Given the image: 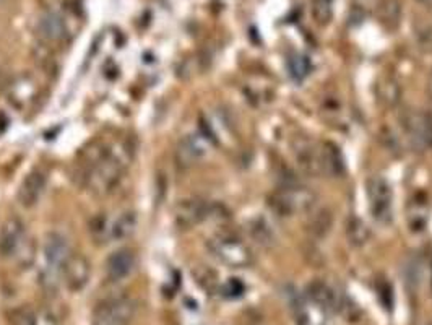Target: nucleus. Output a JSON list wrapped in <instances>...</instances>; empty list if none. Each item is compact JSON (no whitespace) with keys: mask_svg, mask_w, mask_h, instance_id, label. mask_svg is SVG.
<instances>
[{"mask_svg":"<svg viewBox=\"0 0 432 325\" xmlns=\"http://www.w3.org/2000/svg\"><path fill=\"white\" fill-rule=\"evenodd\" d=\"M337 312H339L343 317H347L348 321H358L361 317V309L354 301H351L347 294H338V304H337Z\"/></svg>","mask_w":432,"mask_h":325,"instance_id":"24","label":"nucleus"},{"mask_svg":"<svg viewBox=\"0 0 432 325\" xmlns=\"http://www.w3.org/2000/svg\"><path fill=\"white\" fill-rule=\"evenodd\" d=\"M36 93H38L36 83H34L30 77H20L10 85L9 101L14 106L23 110V107H28L34 100H36Z\"/></svg>","mask_w":432,"mask_h":325,"instance_id":"16","label":"nucleus"},{"mask_svg":"<svg viewBox=\"0 0 432 325\" xmlns=\"http://www.w3.org/2000/svg\"><path fill=\"white\" fill-rule=\"evenodd\" d=\"M130 146L122 140L102 146L90 159L85 171V181L90 192L95 196H107L116 189L130 161Z\"/></svg>","mask_w":432,"mask_h":325,"instance_id":"1","label":"nucleus"},{"mask_svg":"<svg viewBox=\"0 0 432 325\" xmlns=\"http://www.w3.org/2000/svg\"><path fill=\"white\" fill-rule=\"evenodd\" d=\"M210 252L223 264L244 267L251 262V250L243 241L231 235H218L209 241Z\"/></svg>","mask_w":432,"mask_h":325,"instance_id":"4","label":"nucleus"},{"mask_svg":"<svg viewBox=\"0 0 432 325\" xmlns=\"http://www.w3.org/2000/svg\"><path fill=\"white\" fill-rule=\"evenodd\" d=\"M288 70H290V75L295 78L296 82H301V80L306 78L310 73V62L306 55H291L290 60H288Z\"/></svg>","mask_w":432,"mask_h":325,"instance_id":"22","label":"nucleus"},{"mask_svg":"<svg viewBox=\"0 0 432 325\" xmlns=\"http://www.w3.org/2000/svg\"><path fill=\"white\" fill-rule=\"evenodd\" d=\"M367 196L371 201L372 216L382 225H389L394 218V196L391 187L387 181L380 176H374L367 181Z\"/></svg>","mask_w":432,"mask_h":325,"instance_id":"5","label":"nucleus"},{"mask_svg":"<svg viewBox=\"0 0 432 325\" xmlns=\"http://www.w3.org/2000/svg\"><path fill=\"white\" fill-rule=\"evenodd\" d=\"M135 314V304L129 298L106 299L93 312V325H129Z\"/></svg>","mask_w":432,"mask_h":325,"instance_id":"6","label":"nucleus"},{"mask_svg":"<svg viewBox=\"0 0 432 325\" xmlns=\"http://www.w3.org/2000/svg\"><path fill=\"white\" fill-rule=\"evenodd\" d=\"M90 273L91 265L88 259L82 254H70L65 265H63L62 280L65 282L67 288L70 289V292H80V289H83L86 283H88Z\"/></svg>","mask_w":432,"mask_h":325,"instance_id":"11","label":"nucleus"},{"mask_svg":"<svg viewBox=\"0 0 432 325\" xmlns=\"http://www.w3.org/2000/svg\"><path fill=\"white\" fill-rule=\"evenodd\" d=\"M25 239V223L19 216H11L5 221L2 230H0V255L5 259L15 257Z\"/></svg>","mask_w":432,"mask_h":325,"instance_id":"12","label":"nucleus"},{"mask_svg":"<svg viewBox=\"0 0 432 325\" xmlns=\"http://www.w3.org/2000/svg\"><path fill=\"white\" fill-rule=\"evenodd\" d=\"M211 213L210 203L201 198H186L176 205L174 223L179 230H190L205 221Z\"/></svg>","mask_w":432,"mask_h":325,"instance_id":"10","label":"nucleus"},{"mask_svg":"<svg viewBox=\"0 0 432 325\" xmlns=\"http://www.w3.org/2000/svg\"><path fill=\"white\" fill-rule=\"evenodd\" d=\"M43 325H59V324H57L53 317H46V321H44Z\"/></svg>","mask_w":432,"mask_h":325,"instance_id":"29","label":"nucleus"},{"mask_svg":"<svg viewBox=\"0 0 432 325\" xmlns=\"http://www.w3.org/2000/svg\"><path fill=\"white\" fill-rule=\"evenodd\" d=\"M428 93H429V98L432 101V75L429 78V83H428Z\"/></svg>","mask_w":432,"mask_h":325,"instance_id":"30","label":"nucleus"},{"mask_svg":"<svg viewBox=\"0 0 432 325\" xmlns=\"http://www.w3.org/2000/svg\"><path fill=\"white\" fill-rule=\"evenodd\" d=\"M307 298L310 303L319 307L322 311H335L338 304V293L333 292V288L328 287L324 282H314L307 288Z\"/></svg>","mask_w":432,"mask_h":325,"instance_id":"18","label":"nucleus"},{"mask_svg":"<svg viewBox=\"0 0 432 325\" xmlns=\"http://www.w3.org/2000/svg\"><path fill=\"white\" fill-rule=\"evenodd\" d=\"M380 98L385 102H390V105H395L400 98V90L399 85L395 82H385L380 85Z\"/></svg>","mask_w":432,"mask_h":325,"instance_id":"27","label":"nucleus"},{"mask_svg":"<svg viewBox=\"0 0 432 325\" xmlns=\"http://www.w3.org/2000/svg\"><path fill=\"white\" fill-rule=\"evenodd\" d=\"M243 292H244L243 283L236 280V278H231V280L226 283V287H224V294H226L228 298H238V296L243 294Z\"/></svg>","mask_w":432,"mask_h":325,"instance_id":"28","label":"nucleus"},{"mask_svg":"<svg viewBox=\"0 0 432 325\" xmlns=\"http://www.w3.org/2000/svg\"><path fill=\"white\" fill-rule=\"evenodd\" d=\"M38 31L49 43H59L67 36V25L56 11H46L38 20Z\"/></svg>","mask_w":432,"mask_h":325,"instance_id":"15","label":"nucleus"},{"mask_svg":"<svg viewBox=\"0 0 432 325\" xmlns=\"http://www.w3.org/2000/svg\"><path fill=\"white\" fill-rule=\"evenodd\" d=\"M0 2H2V0H0Z\"/></svg>","mask_w":432,"mask_h":325,"instance_id":"31","label":"nucleus"},{"mask_svg":"<svg viewBox=\"0 0 432 325\" xmlns=\"http://www.w3.org/2000/svg\"><path fill=\"white\" fill-rule=\"evenodd\" d=\"M403 130L416 150L432 148V117L421 111H408L401 117Z\"/></svg>","mask_w":432,"mask_h":325,"instance_id":"8","label":"nucleus"},{"mask_svg":"<svg viewBox=\"0 0 432 325\" xmlns=\"http://www.w3.org/2000/svg\"><path fill=\"white\" fill-rule=\"evenodd\" d=\"M372 233L364 221L356 216H351L347 223V238L351 246L354 247H362L371 241Z\"/></svg>","mask_w":432,"mask_h":325,"instance_id":"20","label":"nucleus"},{"mask_svg":"<svg viewBox=\"0 0 432 325\" xmlns=\"http://www.w3.org/2000/svg\"><path fill=\"white\" fill-rule=\"evenodd\" d=\"M137 259L130 249H119L106 260V275L111 282H120L135 270Z\"/></svg>","mask_w":432,"mask_h":325,"instance_id":"14","label":"nucleus"},{"mask_svg":"<svg viewBox=\"0 0 432 325\" xmlns=\"http://www.w3.org/2000/svg\"><path fill=\"white\" fill-rule=\"evenodd\" d=\"M211 140L204 132L187 134L179 142L176 150V159L181 168H192L210 155Z\"/></svg>","mask_w":432,"mask_h":325,"instance_id":"7","label":"nucleus"},{"mask_svg":"<svg viewBox=\"0 0 432 325\" xmlns=\"http://www.w3.org/2000/svg\"><path fill=\"white\" fill-rule=\"evenodd\" d=\"M332 226V215L330 212H327V210H322V212L317 213L312 221H310V231L314 233L315 236H325L328 231H330Z\"/></svg>","mask_w":432,"mask_h":325,"instance_id":"25","label":"nucleus"},{"mask_svg":"<svg viewBox=\"0 0 432 325\" xmlns=\"http://www.w3.org/2000/svg\"><path fill=\"white\" fill-rule=\"evenodd\" d=\"M70 246L67 238L60 233H49L43 246V267L39 272L43 287L53 289L62 280L63 265L70 255Z\"/></svg>","mask_w":432,"mask_h":325,"instance_id":"2","label":"nucleus"},{"mask_svg":"<svg viewBox=\"0 0 432 325\" xmlns=\"http://www.w3.org/2000/svg\"><path fill=\"white\" fill-rule=\"evenodd\" d=\"M137 226H138L137 213L127 210V212H122L116 220L112 221V225L107 231V239H111L114 243L127 241V239H130L135 235Z\"/></svg>","mask_w":432,"mask_h":325,"instance_id":"17","label":"nucleus"},{"mask_svg":"<svg viewBox=\"0 0 432 325\" xmlns=\"http://www.w3.org/2000/svg\"><path fill=\"white\" fill-rule=\"evenodd\" d=\"M46 184H48V176H46L44 171H31V173L23 179L19 191V202L21 203V207L33 208L34 205L41 201L43 193L46 191Z\"/></svg>","mask_w":432,"mask_h":325,"instance_id":"13","label":"nucleus"},{"mask_svg":"<svg viewBox=\"0 0 432 325\" xmlns=\"http://www.w3.org/2000/svg\"><path fill=\"white\" fill-rule=\"evenodd\" d=\"M408 220H410V226L414 231L423 230L426 225V220H428V210L423 208L421 205H416V210L411 207L410 215H408Z\"/></svg>","mask_w":432,"mask_h":325,"instance_id":"26","label":"nucleus"},{"mask_svg":"<svg viewBox=\"0 0 432 325\" xmlns=\"http://www.w3.org/2000/svg\"><path fill=\"white\" fill-rule=\"evenodd\" d=\"M249 235L258 246L270 247L276 243V236L265 218H253L249 223Z\"/></svg>","mask_w":432,"mask_h":325,"instance_id":"21","label":"nucleus"},{"mask_svg":"<svg viewBox=\"0 0 432 325\" xmlns=\"http://www.w3.org/2000/svg\"><path fill=\"white\" fill-rule=\"evenodd\" d=\"M322 146V169L325 176L338 178L344 173V163L338 148L332 144H320Z\"/></svg>","mask_w":432,"mask_h":325,"instance_id":"19","label":"nucleus"},{"mask_svg":"<svg viewBox=\"0 0 432 325\" xmlns=\"http://www.w3.org/2000/svg\"><path fill=\"white\" fill-rule=\"evenodd\" d=\"M291 148L301 171L310 176H324L320 144H315V142L306 139V137H297V139L293 140Z\"/></svg>","mask_w":432,"mask_h":325,"instance_id":"9","label":"nucleus"},{"mask_svg":"<svg viewBox=\"0 0 432 325\" xmlns=\"http://www.w3.org/2000/svg\"><path fill=\"white\" fill-rule=\"evenodd\" d=\"M9 325H38V317L30 307H16L10 311Z\"/></svg>","mask_w":432,"mask_h":325,"instance_id":"23","label":"nucleus"},{"mask_svg":"<svg viewBox=\"0 0 432 325\" xmlns=\"http://www.w3.org/2000/svg\"><path fill=\"white\" fill-rule=\"evenodd\" d=\"M270 205L276 213L281 216H295L312 212L317 205V196L307 187L295 184H286L270 198Z\"/></svg>","mask_w":432,"mask_h":325,"instance_id":"3","label":"nucleus"}]
</instances>
